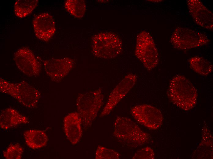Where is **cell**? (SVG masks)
Listing matches in <instances>:
<instances>
[{"label":"cell","mask_w":213,"mask_h":159,"mask_svg":"<svg viewBox=\"0 0 213 159\" xmlns=\"http://www.w3.org/2000/svg\"><path fill=\"white\" fill-rule=\"evenodd\" d=\"M0 92L15 99L24 106L35 108L41 97L40 92L25 81L17 83L0 78Z\"/></svg>","instance_id":"cell-4"},{"label":"cell","mask_w":213,"mask_h":159,"mask_svg":"<svg viewBox=\"0 0 213 159\" xmlns=\"http://www.w3.org/2000/svg\"><path fill=\"white\" fill-rule=\"evenodd\" d=\"M23 152V147L17 143L10 145L2 153L6 159H21Z\"/></svg>","instance_id":"cell-21"},{"label":"cell","mask_w":213,"mask_h":159,"mask_svg":"<svg viewBox=\"0 0 213 159\" xmlns=\"http://www.w3.org/2000/svg\"><path fill=\"white\" fill-rule=\"evenodd\" d=\"M130 112L137 122L149 129H158L162 124L163 117L161 111L153 105H136L131 108Z\"/></svg>","instance_id":"cell-8"},{"label":"cell","mask_w":213,"mask_h":159,"mask_svg":"<svg viewBox=\"0 0 213 159\" xmlns=\"http://www.w3.org/2000/svg\"><path fill=\"white\" fill-rule=\"evenodd\" d=\"M38 0H17L14 5L15 15L20 18L24 17L31 13L38 3Z\"/></svg>","instance_id":"cell-18"},{"label":"cell","mask_w":213,"mask_h":159,"mask_svg":"<svg viewBox=\"0 0 213 159\" xmlns=\"http://www.w3.org/2000/svg\"><path fill=\"white\" fill-rule=\"evenodd\" d=\"M29 122L28 119L12 108H7L2 110L0 115V127L5 130L14 127L21 124Z\"/></svg>","instance_id":"cell-15"},{"label":"cell","mask_w":213,"mask_h":159,"mask_svg":"<svg viewBox=\"0 0 213 159\" xmlns=\"http://www.w3.org/2000/svg\"><path fill=\"white\" fill-rule=\"evenodd\" d=\"M82 121L78 112L70 113L63 120V125L65 135L73 145L77 143L83 134Z\"/></svg>","instance_id":"cell-14"},{"label":"cell","mask_w":213,"mask_h":159,"mask_svg":"<svg viewBox=\"0 0 213 159\" xmlns=\"http://www.w3.org/2000/svg\"><path fill=\"white\" fill-rule=\"evenodd\" d=\"M74 61L68 57L61 58H52L45 61V71L52 81L60 82L73 68Z\"/></svg>","instance_id":"cell-11"},{"label":"cell","mask_w":213,"mask_h":159,"mask_svg":"<svg viewBox=\"0 0 213 159\" xmlns=\"http://www.w3.org/2000/svg\"><path fill=\"white\" fill-rule=\"evenodd\" d=\"M14 59L18 68L24 74L29 76L39 75L41 65L28 48L23 47L18 50L14 54Z\"/></svg>","instance_id":"cell-10"},{"label":"cell","mask_w":213,"mask_h":159,"mask_svg":"<svg viewBox=\"0 0 213 159\" xmlns=\"http://www.w3.org/2000/svg\"><path fill=\"white\" fill-rule=\"evenodd\" d=\"M167 94L174 105L186 111L195 106L198 96L197 91L193 84L185 77L180 75L171 79Z\"/></svg>","instance_id":"cell-1"},{"label":"cell","mask_w":213,"mask_h":159,"mask_svg":"<svg viewBox=\"0 0 213 159\" xmlns=\"http://www.w3.org/2000/svg\"><path fill=\"white\" fill-rule=\"evenodd\" d=\"M103 98L104 95L101 88L80 94L78 96L76 106L84 129L88 128L97 117L103 105Z\"/></svg>","instance_id":"cell-3"},{"label":"cell","mask_w":213,"mask_h":159,"mask_svg":"<svg viewBox=\"0 0 213 159\" xmlns=\"http://www.w3.org/2000/svg\"><path fill=\"white\" fill-rule=\"evenodd\" d=\"M92 51L99 58L109 59L119 54L122 50V42L116 34L111 32H101L95 35L92 39Z\"/></svg>","instance_id":"cell-5"},{"label":"cell","mask_w":213,"mask_h":159,"mask_svg":"<svg viewBox=\"0 0 213 159\" xmlns=\"http://www.w3.org/2000/svg\"><path fill=\"white\" fill-rule=\"evenodd\" d=\"M114 136L128 147L136 148L148 142L150 136L130 119L117 116L114 123Z\"/></svg>","instance_id":"cell-2"},{"label":"cell","mask_w":213,"mask_h":159,"mask_svg":"<svg viewBox=\"0 0 213 159\" xmlns=\"http://www.w3.org/2000/svg\"><path fill=\"white\" fill-rule=\"evenodd\" d=\"M135 54L148 71L154 69L159 62L158 50L148 32L143 31L137 36Z\"/></svg>","instance_id":"cell-6"},{"label":"cell","mask_w":213,"mask_h":159,"mask_svg":"<svg viewBox=\"0 0 213 159\" xmlns=\"http://www.w3.org/2000/svg\"><path fill=\"white\" fill-rule=\"evenodd\" d=\"M170 43L175 49L184 50L209 44L210 40L205 34L191 29L178 27L172 33Z\"/></svg>","instance_id":"cell-7"},{"label":"cell","mask_w":213,"mask_h":159,"mask_svg":"<svg viewBox=\"0 0 213 159\" xmlns=\"http://www.w3.org/2000/svg\"><path fill=\"white\" fill-rule=\"evenodd\" d=\"M120 156L116 151L99 145L98 146L95 152L96 159H118Z\"/></svg>","instance_id":"cell-20"},{"label":"cell","mask_w":213,"mask_h":159,"mask_svg":"<svg viewBox=\"0 0 213 159\" xmlns=\"http://www.w3.org/2000/svg\"><path fill=\"white\" fill-rule=\"evenodd\" d=\"M137 76L129 73L125 76L115 87L109 95L107 102L100 113L99 116H106L123 98L134 86Z\"/></svg>","instance_id":"cell-9"},{"label":"cell","mask_w":213,"mask_h":159,"mask_svg":"<svg viewBox=\"0 0 213 159\" xmlns=\"http://www.w3.org/2000/svg\"><path fill=\"white\" fill-rule=\"evenodd\" d=\"M32 23L35 35L40 40L48 41L56 31L54 20L48 13H42L36 16Z\"/></svg>","instance_id":"cell-13"},{"label":"cell","mask_w":213,"mask_h":159,"mask_svg":"<svg viewBox=\"0 0 213 159\" xmlns=\"http://www.w3.org/2000/svg\"><path fill=\"white\" fill-rule=\"evenodd\" d=\"M189 12L195 23L200 26L211 31L213 28V14L200 0L187 1Z\"/></svg>","instance_id":"cell-12"},{"label":"cell","mask_w":213,"mask_h":159,"mask_svg":"<svg viewBox=\"0 0 213 159\" xmlns=\"http://www.w3.org/2000/svg\"><path fill=\"white\" fill-rule=\"evenodd\" d=\"M64 7L69 13L77 18L83 17L86 9V3L83 0H66Z\"/></svg>","instance_id":"cell-19"},{"label":"cell","mask_w":213,"mask_h":159,"mask_svg":"<svg viewBox=\"0 0 213 159\" xmlns=\"http://www.w3.org/2000/svg\"><path fill=\"white\" fill-rule=\"evenodd\" d=\"M24 136L27 145L35 149L45 146L48 141L46 133L40 130H29L24 133Z\"/></svg>","instance_id":"cell-16"},{"label":"cell","mask_w":213,"mask_h":159,"mask_svg":"<svg viewBox=\"0 0 213 159\" xmlns=\"http://www.w3.org/2000/svg\"><path fill=\"white\" fill-rule=\"evenodd\" d=\"M190 68L195 72L203 76H207L213 69V65L207 59L203 57L195 56L189 60Z\"/></svg>","instance_id":"cell-17"},{"label":"cell","mask_w":213,"mask_h":159,"mask_svg":"<svg viewBox=\"0 0 213 159\" xmlns=\"http://www.w3.org/2000/svg\"><path fill=\"white\" fill-rule=\"evenodd\" d=\"M155 153L153 149L150 147L143 148L137 151L132 157L133 159H153Z\"/></svg>","instance_id":"cell-22"}]
</instances>
